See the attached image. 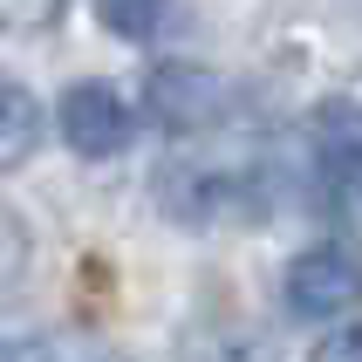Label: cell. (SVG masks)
Instances as JSON below:
<instances>
[{
	"label": "cell",
	"instance_id": "cell-1",
	"mask_svg": "<svg viewBox=\"0 0 362 362\" xmlns=\"http://www.w3.org/2000/svg\"><path fill=\"white\" fill-rule=\"evenodd\" d=\"M158 199L171 219H192V226L253 219L267 205V158L253 144H240V130L192 137L158 164Z\"/></svg>",
	"mask_w": 362,
	"mask_h": 362
},
{
	"label": "cell",
	"instance_id": "cell-2",
	"mask_svg": "<svg viewBox=\"0 0 362 362\" xmlns=\"http://www.w3.org/2000/svg\"><path fill=\"white\" fill-rule=\"evenodd\" d=\"M144 117L158 130H171L178 144L219 137V130H240V89L219 69H199V62H158L144 82Z\"/></svg>",
	"mask_w": 362,
	"mask_h": 362
},
{
	"label": "cell",
	"instance_id": "cell-3",
	"mask_svg": "<svg viewBox=\"0 0 362 362\" xmlns=\"http://www.w3.org/2000/svg\"><path fill=\"white\" fill-rule=\"evenodd\" d=\"M301 178L315 205H342V192L362 185V110L342 96H328L308 110L301 123Z\"/></svg>",
	"mask_w": 362,
	"mask_h": 362
},
{
	"label": "cell",
	"instance_id": "cell-4",
	"mask_svg": "<svg viewBox=\"0 0 362 362\" xmlns=\"http://www.w3.org/2000/svg\"><path fill=\"white\" fill-rule=\"evenodd\" d=\"M281 294H287V308H294L301 322L349 315V308L362 301V246L356 240H322V246H308V253H294Z\"/></svg>",
	"mask_w": 362,
	"mask_h": 362
},
{
	"label": "cell",
	"instance_id": "cell-5",
	"mask_svg": "<svg viewBox=\"0 0 362 362\" xmlns=\"http://www.w3.org/2000/svg\"><path fill=\"white\" fill-rule=\"evenodd\" d=\"M55 123H62V144L69 151H82V158H117L123 144H130V130H137V110L123 103L117 82H69L55 103Z\"/></svg>",
	"mask_w": 362,
	"mask_h": 362
},
{
	"label": "cell",
	"instance_id": "cell-6",
	"mask_svg": "<svg viewBox=\"0 0 362 362\" xmlns=\"http://www.w3.org/2000/svg\"><path fill=\"white\" fill-rule=\"evenodd\" d=\"M41 144V103L21 76L0 69V171H21Z\"/></svg>",
	"mask_w": 362,
	"mask_h": 362
},
{
	"label": "cell",
	"instance_id": "cell-7",
	"mask_svg": "<svg viewBox=\"0 0 362 362\" xmlns=\"http://www.w3.org/2000/svg\"><path fill=\"white\" fill-rule=\"evenodd\" d=\"M0 362H130V356H117L96 335H76V328H35L0 349Z\"/></svg>",
	"mask_w": 362,
	"mask_h": 362
},
{
	"label": "cell",
	"instance_id": "cell-8",
	"mask_svg": "<svg viewBox=\"0 0 362 362\" xmlns=\"http://www.w3.org/2000/svg\"><path fill=\"white\" fill-rule=\"evenodd\" d=\"M171 14V0H96V21L110 28L117 41H151Z\"/></svg>",
	"mask_w": 362,
	"mask_h": 362
},
{
	"label": "cell",
	"instance_id": "cell-9",
	"mask_svg": "<svg viewBox=\"0 0 362 362\" xmlns=\"http://www.w3.org/2000/svg\"><path fill=\"white\" fill-rule=\"evenodd\" d=\"M69 0H0V35H48Z\"/></svg>",
	"mask_w": 362,
	"mask_h": 362
},
{
	"label": "cell",
	"instance_id": "cell-10",
	"mask_svg": "<svg viewBox=\"0 0 362 362\" xmlns=\"http://www.w3.org/2000/svg\"><path fill=\"white\" fill-rule=\"evenodd\" d=\"M308 362H362V322L328 328L322 342H315V356H308Z\"/></svg>",
	"mask_w": 362,
	"mask_h": 362
}]
</instances>
